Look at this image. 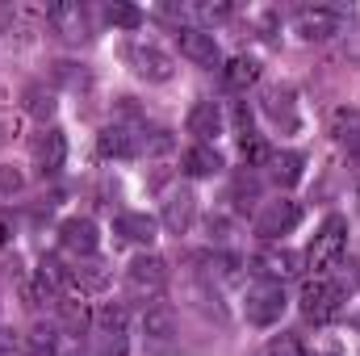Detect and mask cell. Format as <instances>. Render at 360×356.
<instances>
[{"label":"cell","mask_w":360,"mask_h":356,"mask_svg":"<svg viewBox=\"0 0 360 356\" xmlns=\"http://www.w3.org/2000/svg\"><path fill=\"white\" fill-rule=\"evenodd\" d=\"M21 184H25V177H21L17 168H4V164H0V193H17Z\"/></svg>","instance_id":"4dcf8cb0"},{"label":"cell","mask_w":360,"mask_h":356,"mask_svg":"<svg viewBox=\"0 0 360 356\" xmlns=\"http://www.w3.org/2000/svg\"><path fill=\"white\" fill-rule=\"evenodd\" d=\"M105 17H109V25H122V30H139V21H143V13L130 4H109Z\"/></svg>","instance_id":"4316f807"},{"label":"cell","mask_w":360,"mask_h":356,"mask_svg":"<svg viewBox=\"0 0 360 356\" xmlns=\"http://www.w3.org/2000/svg\"><path fill=\"white\" fill-rule=\"evenodd\" d=\"M344 248H348V222L340 218V214H331L319 231H314V239H310V252H306V260L310 268L323 276L327 268L340 265V256H344Z\"/></svg>","instance_id":"6da1fadb"},{"label":"cell","mask_w":360,"mask_h":356,"mask_svg":"<svg viewBox=\"0 0 360 356\" xmlns=\"http://www.w3.org/2000/svg\"><path fill=\"white\" fill-rule=\"evenodd\" d=\"M143 336H147L151 344H168V340L176 336V310L164 306V302H151V306L143 310Z\"/></svg>","instance_id":"5bb4252c"},{"label":"cell","mask_w":360,"mask_h":356,"mask_svg":"<svg viewBox=\"0 0 360 356\" xmlns=\"http://www.w3.org/2000/svg\"><path fill=\"white\" fill-rule=\"evenodd\" d=\"M4 239H8V222L0 218V243H4Z\"/></svg>","instance_id":"d6a6232c"},{"label":"cell","mask_w":360,"mask_h":356,"mask_svg":"<svg viewBox=\"0 0 360 356\" xmlns=\"http://www.w3.org/2000/svg\"><path fill=\"white\" fill-rule=\"evenodd\" d=\"M46 21H51L68 42H80V38L89 34V17H84L80 4H55V8H46Z\"/></svg>","instance_id":"2e32d148"},{"label":"cell","mask_w":360,"mask_h":356,"mask_svg":"<svg viewBox=\"0 0 360 356\" xmlns=\"http://www.w3.org/2000/svg\"><path fill=\"white\" fill-rule=\"evenodd\" d=\"M239 151H243V160H248V168H260V164H269V147H264V139L260 134H248V139H239Z\"/></svg>","instance_id":"d4e9b609"},{"label":"cell","mask_w":360,"mask_h":356,"mask_svg":"<svg viewBox=\"0 0 360 356\" xmlns=\"http://www.w3.org/2000/svg\"><path fill=\"white\" fill-rule=\"evenodd\" d=\"M96 151L105 160H126V155H134V134L126 126H105L96 134Z\"/></svg>","instance_id":"e0dca14e"},{"label":"cell","mask_w":360,"mask_h":356,"mask_svg":"<svg viewBox=\"0 0 360 356\" xmlns=\"http://www.w3.org/2000/svg\"><path fill=\"white\" fill-rule=\"evenodd\" d=\"M109 276H105V268H96V265H76L72 272H68V285H76L80 293H92V289H101Z\"/></svg>","instance_id":"603a6c76"},{"label":"cell","mask_w":360,"mask_h":356,"mask_svg":"<svg viewBox=\"0 0 360 356\" xmlns=\"http://www.w3.org/2000/svg\"><path fill=\"white\" fill-rule=\"evenodd\" d=\"M55 109H59L55 89H46V84H30V89H25V113H30V117L51 122V117H55Z\"/></svg>","instance_id":"44dd1931"},{"label":"cell","mask_w":360,"mask_h":356,"mask_svg":"<svg viewBox=\"0 0 360 356\" xmlns=\"http://www.w3.org/2000/svg\"><path fill=\"white\" fill-rule=\"evenodd\" d=\"M113 231L126 243H151L155 239V218L151 214H117L113 218Z\"/></svg>","instance_id":"ac0fdd59"},{"label":"cell","mask_w":360,"mask_h":356,"mask_svg":"<svg viewBox=\"0 0 360 356\" xmlns=\"http://www.w3.org/2000/svg\"><path fill=\"white\" fill-rule=\"evenodd\" d=\"M188 134L197 139V143H210V139H218L222 130H226V113L214 105V101H197L193 109H188Z\"/></svg>","instance_id":"30bf717a"},{"label":"cell","mask_w":360,"mask_h":356,"mask_svg":"<svg viewBox=\"0 0 360 356\" xmlns=\"http://www.w3.org/2000/svg\"><path fill=\"white\" fill-rule=\"evenodd\" d=\"M126 59H130V63H134V72H139L143 80H151V84L172 80V55H168V51H160L155 42H134V46L126 51Z\"/></svg>","instance_id":"8992f818"},{"label":"cell","mask_w":360,"mask_h":356,"mask_svg":"<svg viewBox=\"0 0 360 356\" xmlns=\"http://www.w3.org/2000/svg\"><path fill=\"white\" fill-rule=\"evenodd\" d=\"M340 25H344V17L335 8H327V4H306V8L293 13V30L306 42H327V38L340 34Z\"/></svg>","instance_id":"277c9868"},{"label":"cell","mask_w":360,"mask_h":356,"mask_svg":"<svg viewBox=\"0 0 360 356\" xmlns=\"http://www.w3.org/2000/svg\"><path fill=\"white\" fill-rule=\"evenodd\" d=\"M96 352L101 356H126V331H96Z\"/></svg>","instance_id":"f1b7e54d"},{"label":"cell","mask_w":360,"mask_h":356,"mask_svg":"<svg viewBox=\"0 0 360 356\" xmlns=\"http://www.w3.org/2000/svg\"><path fill=\"white\" fill-rule=\"evenodd\" d=\"M59 239L72 256H96V248H101V235H96V227L89 218H68L59 227Z\"/></svg>","instance_id":"7c38bea8"},{"label":"cell","mask_w":360,"mask_h":356,"mask_svg":"<svg viewBox=\"0 0 360 356\" xmlns=\"http://www.w3.org/2000/svg\"><path fill=\"white\" fill-rule=\"evenodd\" d=\"M96 331H126V310L122 306H101L96 310Z\"/></svg>","instance_id":"83f0119b"},{"label":"cell","mask_w":360,"mask_h":356,"mask_svg":"<svg viewBox=\"0 0 360 356\" xmlns=\"http://www.w3.org/2000/svg\"><path fill=\"white\" fill-rule=\"evenodd\" d=\"M297 222H302V205H297V201H269V205L260 210V218H256V235H260V239H281V235H289Z\"/></svg>","instance_id":"52a82bcc"},{"label":"cell","mask_w":360,"mask_h":356,"mask_svg":"<svg viewBox=\"0 0 360 356\" xmlns=\"http://www.w3.org/2000/svg\"><path fill=\"white\" fill-rule=\"evenodd\" d=\"M264 109H269V117L285 122V126H293V92L289 89L269 92V96H264Z\"/></svg>","instance_id":"cb8c5ba5"},{"label":"cell","mask_w":360,"mask_h":356,"mask_svg":"<svg viewBox=\"0 0 360 356\" xmlns=\"http://www.w3.org/2000/svg\"><path fill=\"white\" fill-rule=\"evenodd\" d=\"M302 168H306V160H302L297 151H272L269 155V172L281 189H293V184L302 180Z\"/></svg>","instance_id":"ffe728a7"},{"label":"cell","mask_w":360,"mask_h":356,"mask_svg":"<svg viewBox=\"0 0 360 356\" xmlns=\"http://www.w3.org/2000/svg\"><path fill=\"white\" fill-rule=\"evenodd\" d=\"M264 356H306V348H302V340L297 336H272L269 344H264Z\"/></svg>","instance_id":"484cf974"},{"label":"cell","mask_w":360,"mask_h":356,"mask_svg":"<svg viewBox=\"0 0 360 356\" xmlns=\"http://www.w3.org/2000/svg\"><path fill=\"white\" fill-rule=\"evenodd\" d=\"M252 265H256V272L264 281H276V285H285L289 276H297V256L289 248H264V252L252 256Z\"/></svg>","instance_id":"8fae6325"},{"label":"cell","mask_w":360,"mask_h":356,"mask_svg":"<svg viewBox=\"0 0 360 356\" xmlns=\"http://www.w3.org/2000/svg\"><path fill=\"white\" fill-rule=\"evenodd\" d=\"M356 281H360V268H356Z\"/></svg>","instance_id":"836d02e7"},{"label":"cell","mask_w":360,"mask_h":356,"mask_svg":"<svg viewBox=\"0 0 360 356\" xmlns=\"http://www.w3.org/2000/svg\"><path fill=\"white\" fill-rule=\"evenodd\" d=\"M285 306H289V298H285V285H276V281L252 285L248 298H243V314H248V323H256V327H272V323L285 314Z\"/></svg>","instance_id":"3957f363"},{"label":"cell","mask_w":360,"mask_h":356,"mask_svg":"<svg viewBox=\"0 0 360 356\" xmlns=\"http://www.w3.org/2000/svg\"><path fill=\"white\" fill-rule=\"evenodd\" d=\"M126 281L134 285V289H143V293H160L164 285H168V265L160 260V256H134L130 265H126Z\"/></svg>","instance_id":"9c48e42d"},{"label":"cell","mask_w":360,"mask_h":356,"mask_svg":"<svg viewBox=\"0 0 360 356\" xmlns=\"http://www.w3.org/2000/svg\"><path fill=\"white\" fill-rule=\"evenodd\" d=\"M231 117H235V130H239V139H248V134H256V130H252V109H248L243 101L235 105V113H231Z\"/></svg>","instance_id":"f546056e"},{"label":"cell","mask_w":360,"mask_h":356,"mask_svg":"<svg viewBox=\"0 0 360 356\" xmlns=\"http://www.w3.org/2000/svg\"><path fill=\"white\" fill-rule=\"evenodd\" d=\"M197 13L205 21H222V17H231V4H197Z\"/></svg>","instance_id":"1f68e13d"},{"label":"cell","mask_w":360,"mask_h":356,"mask_svg":"<svg viewBox=\"0 0 360 356\" xmlns=\"http://www.w3.org/2000/svg\"><path fill=\"white\" fill-rule=\"evenodd\" d=\"M180 168L188 172V177H218L222 172V155H218V147L214 143H193L184 155H180Z\"/></svg>","instance_id":"9a60e30c"},{"label":"cell","mask_w":360,"mask_h":356,"mask_svg":"<svg viewBox=\"0 0 360 356\" xmlns=\"http://www.w3.org/2000/svg\"><path fill=\"white\" fill-rule=\"evenodd\" d=\"M193 214H197V197H193V189H172V193L164 197V227H168V231L184 235V231L193 227Z\"/></svg>","instance_id":"4fadbf2b"},{"label":"cell","mask_w":360,"mask_h":356,"mask_svg":"<svg viewBox=\"0 0 360 356\" xmlns=\"http://www.w3.org/2000/svg\"><path fill=\"white\" fill-rule=\"evenodd\" d=\"M344 310V285L331 281V276H314L306 289H302V314L306 323H331L335 314Z\"/></svg>","instance_id":"7a4b0ae2"},{"label":"cell","mask_w":360,"mask_h":356,"mask_svg":"<svg viewBox=\"0 0 360 356\" xmlns=\"http://www.w3.org/2000/svg\"><path fill=\"white\" fill-rule=\"evenodd\" d=\"M176 38H180V55H184L193 68H218V63H222V51H218L214 34H205V30L188 25V30H180Z\"/></svg>","instance_id":"ba28073f"},{"label":"cell","mask_w":360,"mask_h":356,"mask_svg":"<svg viewBox=\"0 0 360 356\" xmlns=\"http://www.w3.org/2000/svg\"><path fill=\"white\" fill-rule=\"evenodd\" d=\"M25 352L30 356H59V336H55V327H34L30 336H25Z\"/></svg>","instance_id":"7402d4cb"},{"label":"cell","mask_w":360,"mask_h":356,"mask_svg":"<svg viewBox=\"0 0 360 356\" xmlns=\"http://www.w3.org/2000/svg\"><path fill=\"white\" fill-rule=\"evenodd\" d=\"M222 80H226V89H235V92L252 89V84H260V63H256L252 55H235V59L222 68Z\"/></svg>","instance_id":"d6986e66"},{"label":"cell","mask_w":360,"mask_h":356,"mask_svg":"<svg viewBox=\"0 0 360 356\" xmlns=\"http://www.w3.org/2000/svg\"><path fill=\"white\" fill-rule=\"evenodd\" d=\"M30 155H34V168H38L42 177H55V172H63V164H68V139H63V130L46 126L42 134H34V143H30Z\"/></svg>","instance_id":"5b68a950"}]
</instances>
